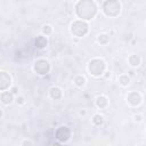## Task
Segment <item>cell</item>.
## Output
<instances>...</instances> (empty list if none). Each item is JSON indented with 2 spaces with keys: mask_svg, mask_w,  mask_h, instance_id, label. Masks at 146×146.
I'll list each match as a JSON object with an SVG mask.
<instances>
[{
  "mask_svg": "<svg viewBox=\"0 0 146 146\" xmlns=\"http://www.w3.org/2000/svg\"><path fill=\"white\" fill-rule=\"evenodd\" d=\"M89 72L91 75L94 76H99L104 73L105 71V62L103 59H99V58H95L92 60H90L89 63Z\"/></svg>",
  "mask_w": 146,
  "mask_h": 146,
  "instance_id": "cell-1",
  "label": "cell"
},
{
  "mask_svg": "<svg viewBox=\"0 0 146 146\" xmlns=\"http://www.w3.org/2000/svg\"><path fill=\"white\" fill-rule=\"evenodd\" d=\"M71 31L75 36H83L88 32V24L82 21H75L71 25Z\"/></svg>",
  "mask_w": 146,
  "mask_h": 146,
  "instance_id": "cell-2",
  "label": "cell"
},
{
  "mask_svg": "<svg viewBox=\"0 0 146 146\" xmlns=\"http://www.w3.org/2000/svg\"><path fill=\"white\" fill-rule=\"evenodd\" d=\"M50 68V65H49V62L46 60V59H38L34 64V71L38 73V74H46Z\"/></svg>",
  "mask_w": 146,
  "mask_h": 146,
  "instance_id": "cell-3",
  "label": "cell"
},
{
  "mask_svg": "<svg viewBox=\"0 0 146 146\" xmlns=\"http://www.w3.org/2000/svg\"><path fill=\"white\" fill-rule=\"evenodd\" d=\"M70 130L67 127H59L56 131V139L58 141H67L70 139Z\"/></svg>",
  "mask_w": 146,
  "mask_h": 146,
  "instance_id": "cell-4",
  "label": "cell"
},
{
  "mask_svg": "<svg viewBox=\"0 0 146 146\" xmlns=\"http://www.w3.org/2000/svg\"><path fill=\"white\" fill-rule=\"evenodd\" d=\"M127 99H128V103H129L130 105L137 106V105H139V104L141 103V99H143V98H141V95H140L139 92L132 91V92H130V94L128 95Z\"/></svg>",
  "mask_w": 146,
  "mask_h": 146,
  "instance_id": "cell-5",
  "label": "cell"
},
{
  "mask_svg": "<svg viewBox=\"0 0 146 146\" xmlns=\"http://www.w3.org/2000/svg\"><path fill=\"white\" fill-rule=\"evenodd\" d=\"M10 76L6 72H0V90H6L10 86Z\"/></svg>",
  "mask_w": 146,
  "mask_h": 146,
  "instance_id": "cell-6",
  "label": "cell"
},
{
  "mask_svg": "<svg viewBox=\"0 0 146 146\" xmlns=\"http://www.w3.org/2000/svg\"><path fill=\"white\" fill-rule=\"evenodd\" d=\"M110 8H111V11L107 14V16H112V11L113 10H115V13L119 14L121 7H120V3L117 1H106L104 3V9H110Z\"/></svg>",
  "mask_w": 146,
  "mask_h": 146,
  "instance_id": "cell-7",
  "label": "cell"
},
{
  "mask_svg": "<svg viewBox=\"0 0 146 146\" xmlns=\"http://www.w3.org/2000/svg\"><path fill=\"white\" fill-rule=\"evenodd\" d=\"M1 102L5 104V105H9L13 100H14V96L10 94V91H3L1 94Z\"/></svg>",
  "mask_w": 146,
  "mask_h": 146,
  "instance_id": "cell-8",
  "label": "cell"
},
{
  "mask_svg": "<svg viewBox=\"0 0 146 146\" xmlns=\"http://www.w3.org/2000/svg\"><path fill=\"white\" fill-rule=\"evenodd\" d=\"M49 95L52 99H59L62 97V90L58 87H52L49 91Z\"/></svg>",
  "mask_w": 146,
  "mask_h": 146,
  "instance_id": "cell-9",
  "label": "cell"
},
{
  "mask_svg": "<svg viewBox=\"0 0 146 146\" xmlns=\"http://www.w3.org/2000/svg\"><path fill=\"white\" fill-rule=\"evenodd\" d=\"M107 104H108V100H107V98L105 96L97 97V99H96V106L98 108H104V107L107 106Z\"/></svg>",
  "mask_w": 146,
  "mask_h": 146,
  "instance_id": "cell-10",
  "label": "cell"
},
{
  "mask_svg": "<svg viewBox=\"0 0 146 146\" xmlns=\"http://www.w3.org/2000/svg\"><path fill=\"white\" fill-rule=\"evenodd\" d=\"M34 43H35V47H38V48H44L47 46V39L43 35H39L34 40Z\"/></svg>",
  "mask_w": 146,
  "mask_h": 146,
  "instance_id": "cell-11",
  "label": "cell"
},
{
  "mask_svg": "<svg viewBox=\"0 0 146 146\" xmlns=\"http://www.w3.org/2000/svg\"><path fill=\"white\" fill-rule=\"evenodd\" d=\"M128 62H129V64H130L131 66L136 67V66H139V65H140L141 59H140V57L137 56V55H131V56H129Z\"/></svg>",
  "mask_w": 146,
  "mask_h": 146,
  "instance_id": "cell-12",
  "label": "cell"
},
{
  "mask_svg": "<svg viewBox=\"0 0 146 146\" xmlns=\"http://www.w3.org/2000/svg\"><path fill=\"white\" fill-rule=\"evenodd\" d=\"M119 82H120L121 86L127 87V86L130 83V78H129L127 74H122V75L119 76Z\"/></svg>",
  "mask_w": 146,
  "mask_h": 146,
  "instance_id": "cell-13",
  "label": "cell"
},
{
  "mask_svg": "<svg viewBox=\"0 0 146 146\" xmlns=\"http://www.w3.org/2000/svg\"><path fill=\"white\" fill-rule=\"evenodd\" d=\"M103 122H104L103 115H100V114H95V115H94V117H92V123H94L95 125H100V124H103Z\"/></svg>",
  "mask_w": 146,
  "mask_h": 146,
  "instance_id": "cell-14",
  "label": "cell"
},
{
  "mask_svg": "<svg viewBox=\"0 0 146 146\" xmlns=\"http://www.w3.org/2000/svg\"><path fill=\"white\" fill-rule=\"evenodd\" d=\"M74 83H75L78 87H82V86H84V83H86V78L82 76V75H78V76L74 79Z\"/></svg>",
  "mask_w": 146,
  "mask_h": 146,
  "instance_id": "cell-15",
  "label": "cell"
},
{
  "mask_svg": "<svg viewBox=\"0 0 146 146\" xmlns=\"http://www.w3.org/2000/svg\"><path fill=\"white\" fill-rule=\"evenodd\" d=\"M110 41V35L108 34H100L98 36V42L102 44H106Z\"/></svg>",
  "mask_w": 146,
  "mask_h": 146,
  "instance_id": "cell-16",
  "label": "cell"
},
{
  "mask_svg": "<svg viewBox=\"0 0 146 146\" xmlns=\"http://www.w3.org/2000/svg\"><path fill=\"white\" fill-rule=\"evenodd\" d=\"M51 31H52V29H51L50 25H43V26H42V33H43V34L48 35V34L51 33Z\"/></svg>",
  "mask_w": 146,
  "mask_h": 146,
  "instance_id": "cell-17",
  "label": "cell"
},
{
  "mask_svg": "<svg viewBox=\"0 0 146 146\" xmlns=\"http://www.w3.org/2000/svg\"><path fill=\"white\" fill-rule=\"evenodd\" d=\"M22 146H33V143H32L31 140H27V139H25V140H23V143H22Z\"/></svg>",
  "mask_w": 146,
  "mask_h": 146,
  "instance_id": "cell-18",
  "label": "cell"
},
{
  "mask_svg": "<svg viewBox=\"0 0 146 146\" xmlns=\"http://www.w3.org/2000/svg\"><path fill=\"white\" fill-rule=\"evenodd\" d=\"M16 102H17V104H19V105H23V104L25 103V100H24V97H22V96L17 97V98H16Z\"/></svg>",
  "mask_w": 146,
  "mask_h": 146,
  "instance_id": "cell-19",
  "label": "cell"
},
{
  "mask_svg": "<svg viewBox=\"0 0 146 146\" xmlns=\"http://www.w3.org/2000/svg\"><path fill=\"white\" fill-rule=\"evenodd\" d=\"M10 94L14 96V95H17L18 94V88L17 87H13L11 89H10Z\"/></svg>",
  "mask_w": 146,
  "mask_h": 146,
  "instance_id": "cell-20",
  "label": "cell"
},
{
  "mask_svg": "<svg viewBox=\"0 0 146 146\" xmlns=\"http://www.w3.org/2000/svg\"><path fill=\"white\" fill-rule=\"evenodd\" d=\"M133 117H135V121H137V122H140L143 120V116L141 115H135Z\"/></svg>",
  "mask_w": 146,
  "mask_h": 146,
  "instance_id": "cell-21",
  "label": "cell"
},
{
  "mask_svg": "<svg viewBox=\"0 0 146 146\" xmlns=\"http://www.w3.org/2000/svg\"><path fill=\"white\" fill-rule=\"evenodd\" d=\"M86 113H87L86 111H80V112H79V114H80V115H84Z\"/></svg>",
  "mask_w": 146,
  "mask_h": 146,
  "instance_id": "cell-22",
  "label": "cell"
},
{
  "mask_svg": "<svg viewBox=\"0 0 146 146\" xmlns=\"http://www.w3.org/2000/svg\"><path fill=\"white\" fill-rule=\"evenodd\" d=\"M106 74H105V78H108V76H111V73L110 72H105Z\"/></svg>",
  "mask_w": 146,
  "mask_h": 146,
  "instance_id": "cell-23",
  "label": "cell"
},
{
  "mask_svg": "<svg viewBox=\"0 0 146 146\" xmlns=\"http://www.w3.org/2000/svg\"><path fill=\"white\" fill-rule=\"evenodd\" d=\"M1 116H2V110L0 108V119H1Z\"/></svg>",
  "mask_w": 146,
  "mask_h": 146,
  "instance_id": "cell-24",
  "label": "cell"
},
{
  "mask_svg": "<svg viewBox=\"0 0 146 146\" xmlns=\"http://www.w3.org/2000/svg\"><path fill=\"white\" fill-rule=\"evenodd\" d=\"M52 145H54V146H59V144H57V143H54Z\"/></svg>",
  "mask_w": 146,
  "mask_h": 146,
  "instance_id": "cell-25",
  "label": "cell"
}]
</instances>
